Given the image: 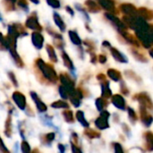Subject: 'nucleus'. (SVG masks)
Here are the masks:
<instances>
[{"label":"nucleus","instance_id":"nucleus-8","mask_svg":"<svg viewBox=\"0 0 153 153\" xmlns=\"http://www.w3.org/2000/svg\"><path fill=\"white\" fill-rule=\"evenodd\" d=\"M105 16L118 29V30H126L127 29V27L126 26V24L122 21H120L119 18H117L116 15H114L113 13H105Z\"/></svg>","mask_w":153,"mask_h":153},{"label":"nucleus","instance_id":"nucleus-6","mask_svg":"<svg viewBox=\"0 0 153 153\" xmlns=\"http://www.w3.org/2000/svg\"><path fill=\"white\" fill-rule=\"evenodd\" d=\"M25 25H26L27 28H29V29H30V30H37V31H40V30H42V27H41V25L39 24V20H38V17H37L36 14H32L31 16H30V17L26 20Z\"/></svg>","mask_w":153,"mask_h":153},{"label":"nucleus","instance_id":"nucleus-25","mask_svg":"<svg viewBox=\"0 0 153 153\" xmlns=\"http://www.w3.org/2000/svg\"><path fill=\"white\" fill-rule=\"evenodd\" d=\"M68 34H69V38H70L71 41H72L74 45H76V46L82 45V39H80L78 33H77L75 30H69V31H68Z\"/></svg>","mask_w":153,"mask_h":153},{"label":"nucleus","instance_id":"nucleus-54","mask_svg":"<svg viewBox=\"0 0 153 153\" xmlns=\"http://www.w3.org/2000/svg\"><path fill=\"white\" fill-rule=\"evenodd\" d=\"M31 153H40L39 152V151H38V149H35V150H33Z\"/></svg>","mask_w":153,"mask_h":153},{"label":"nucleus","instance_id":"nucleus-13","mask_svg":"<svg viewBox=\"0 0 153 153\" xmlns=\"http://www.w3.org/2000/svg\"><path fill=\"white\" fill-rule=\"evenodd\" d=\"M100 86H101V98L105 100L110 99L112 97V91L109 87V82H108L107 80L103 81L101 82Z\"/></svg>","mask_w":153,"mask_h":153},{"label":"nucleus","instance_id":"nucleus-5","mask_svg":"<svg viewBox=\"0 0 153 153\" xmlns=\"http://www.w3.org/2000/svg\"><path fill=\"white\" fill-rule=\"evenodd\" d=\"M12 99L13 100V102L15 103V105L21 109V110H25L26 107H27V101H26V98L25 96L20 92V91H14L12 95Z\"/></svg>","mask_w":153,"mask_h":153},{"label":"nucleus","instance_id":"nucleus-4","mask_svg":"<svg viewBox=\"0 0 153 153\" xmlns=\"http://www.w3.org/2000/svg\"><path fill=\"white\" fill-rule=\"evenodd\" d=\"M134 99L140 103V106L145 107L147 109H152V101L148 93L141 92L139 94H136Z\"/></svg>","mask_w":153,"mask_h":153},{"label":"nucleus","instance_id":"nucleus-27","mask_svg":"<svg viewBox=\"0 0 153 153\" xmlns=\"http://www.w3.org/2000/svg\"><path fill=\"white\" fill-rule=\"evenodd\" d=\"M4 134L6 137H11L12 136V117L11 115L8 116L5 121L4 125Z\"/></svg>","mask_w":153,"mask_h":153},{"label":"nucleus","instance_id":"nucleus-28","mask_svg":"<svg viewBox=\"0 0 153 153\" xmlns=\"http://www.w3.org/2000/svg\"><path fill=\"white\" fill-rule=\"evenodd\" d=\"M62 115H63V117L65 122H67L69 124H73L74 122V113L72 110L66 109V110L63 111Z\"/></svg>","mask_w":153,"mask_h":153},{"label":"nucleus","instance_id":"nucleus-42","mask_svg":"<svg viewBox=\"0 0 153 153\" xmlns=\"http://www.w3.org/2000/svg\"><path fill=\"white\" fill-rule=\"evenodd\" d=\"M71 149H72V152L73 153H82V150L79 148V146L75 145L74 143H71Z\"/></svg>","mask_w":153,"mask_h":153},{"label":"nucleus","instance_id":"nucleus-40","mask_svg":"<svg viewBox=\"0 0 153 153\" xmlns=\"http://www.w3.org/2000/svg\"><path fill=\"white\" fill-rule=\"evenodd\" d=\"M75 8H76V9H77L78 11L82 12V14H83V15L85 16V18H86V19H87V20H88L89 22H90V17H89V14L87 13V12L85 11V9H84L83 7H82V6H81L80 4H75Z\"/></svg>","mask_w":153,"mask_h":153},{"label":"nucleus","instance_id":"nucleus-12","mask_svg":"<svg viewBox=\"0 0 153 153\" xmlns=\"http://www.w3.org/2000/svg\"><path fill=\"white\" fill-rule=\"evenodd\" d=\"M30 94L31 99H32L33 101L35 102V105H36L37 109H38L39 112H46L47 109H48V107H47V106L44 104V102L39 98V96L37 95V93L34 92V91H30Z\"/></svg>","mask_w":153,"mask_h":153},{"label":"nucleus","instance_id":"nucleus-50","mask_svg":"<svg viewBox=\"0 0 153 153\" xmlns=\"http://www.w3.org/2000/svg\"><path fill=\"white\" fill-rule=\"evenodd\" d=\"M91 63L95 64V63H96V61H97V56H96V55H95L94 53H91Z\"/></svg>","mask_w":153,"mask_h":153},{"label":"nucleus","instance_id":"nucleus-29","mask_svg":"<svg viewBox=\"0 0 153 153\" xmlns=\"http://www.w3.org/2000/svg\"><path fill=\"white\" fill-rule=\"evenodd\" d=\"M46 49H47V52H48L49 59L52 62L56 63L57 62V56H56V51H55L54 48L52 46H50V45H47L46 46Z\"/></svg>","mask_w":153,"mask_h":153},{"label":"nucleus","instance_id":"nucleus-17","mask_svg":"<svg viewBox=\"0 0 153 153\" xmlns=\"http://www.w3.org/2000/svg\"><path fill=\"white\" fill-rule=\"evenodd\" d=\"M8 50H9L11 56H12V58H13V61H14V63L16 64V65L22 68V67L23 66V63H22V61L20 56L18 55V53H17V51H16V48H8Z\"/></svg>","mask_w":153,"mask_h":153},{"label":"nucleus","instance_id":"nucleus-41","mask_svg":"<svg viewBox=\"0 0 153 153\" xmlns=\"http://www.w3.org/2000/svg\"><path fill=\"white\" fill-rule=\"evenodd\" d=\"M0 152H1L2 153H10L9 150L6 148V146H5L4 143L3 142V140H2V138H1V137H0Z\"/></svg>","mask_w":153,"mask_h":153},{"label":"nucleus","instance_id":"nucleus-11","mask_svg":"<svg viewBox=\"0 0 153 153\" xmlns=\"http://www.w3.org/2000/svg\"><path fill=\"white\" fill-rule=\"evenodd\" d=\"M120 9L121 11L126 14V16H131V17H134L137 16V9L135 8L134 5L131 4H123L120 5Z\"/></svg>","mask_w":153,"mask_h":153},{"label":"nucleus","instance_id":"nucleus-32","mask_svg":"<svg viewBox=\"0 0 153 153\" xmlns=\"http://www.w3.org/2000/svg\"><path fill=\"white\" fill-rule=\"evenodd\" d=\"M55 136H56L55 133H49L43 135V139H41V141L44 144H50L55 140Z\"/></svg>","mask_w":153,"mask_h":153},{"label":"nucleus","instance_id":"nucleus-10","mask_svg":"<svg viewBox=\"0 0 153 153\" xmlns=\"http://www.w3.org/2000/svg\"><path fill=\"white\" fill-rule=\"evenodd\" d=\"M31 41L33 46L37 48V49H41L43 48V44H44V38L41 35L40 32L39 31H35L31 34Z\"/></svg>","mask_w":153,"mask_h":153},{"label":"nucleus","instance_id":"nucleus-20","mask_svg":"<svg viewBox=\"0 0 153 153\" xmlns=\"http://www.w3.org/2000/svg\"><path fill=\"white\" fill-rule=\"evenodd\" d=\"M108 75L114 82H120L121 79H122L121 73L119 71L116 70V69H113V68H110V69L108 70Z\"/></svg>","mask_w":153,"mask_h":153},{"label":"nucleus","instance_id":"nucleus-21","mask_svg":"<svg viewBox=\"0 0 153 153\" xmlns=\"http://www.w3.org/2000/svg\"><path fill=\"white\" fill-rule=\"evenodd\" d=\"M53 18H54V21H55V23L56 24V26L60 29L61 31H65V24L62 19V17L57 13H54L53 14Z\"/></svg>","mask_w":153,"mask_h":153},{"label":"nucleus","instance_id":"nucleus-26","mask_svg":"<svg viewBox=\"0 0 153 153\" xmlns=\"http://www.w3.org/2000/svg\"><path fill=\"white\" fill-rule=\"evenodd\" d=\"M108 103L107 100H105L103 98H98L95 100V106H96L97 109L100 112L105 110V108L108 107Z\"/></svg>","mask_w":153,"mask_h":153},{"label":"nucleus","instance_id":"nucleus-43","mask_svg":"<svg viewBox=\"0 0 153 153\" xmlns=\"http://www.w3.org/2000/svg\"><path fill=\"white\" fill-rule=\"evenodd\" d=\"M134 53V56L139 60V61H142V62H147V59L143 56V55H141V54H139L138 52H133Z\"/></svg>","mask_w":153,"mask_h":153},{"label":"nucleus","instance_id":"nucleus-47","mask_svg":"<svg viewBox=\"0 0 153 153\" xmlns=\"http://www.w3.org/2000/svg\"><path fill=\"white\" fill-rule=\"evenodd\" d=\"M57 148H58V150H59L60 153H65V146H64L63 144L59 143V144L57 145Z\"/></svg>","mask_w":153,"mask_h":153},{"label":"nucleus","instance_id":"nucleus-55","mask_svg":"<svg viewBox=\"0 0 153 153\" xmlns=\"http://www.w3.org/2000/svg\"><path fill=\"white\" fill-rule=\"evenodd\" d=\"M9 1H11L12 3H15L16 2V0H9Z\"/></svg>","mask_w":153,"mask_h":153},{"label":"nucleus","instance_id":"nucleus-18","mask_svg":"<svg viewBox=\"0 0 153 153\" xmlns=\"http://www.w3.org/2000/svg\"><path fill=\"white\" fill-rule=\"evenodd\" d=\"M75 117L77 119V121L85 128H89L90 127V123L86 120L85 117H84V113L82 110H78L75 113Z\"/></svg>","mask_w":153,"mask_h":153},{"label":"nucleus","instance_id":"nucleus-48","mask_svg":"<svg viewBox=\"0 0 153 153\" xmlns=\"http://www.w3.org/2000/svg\"><path fill=\"white\" fill-rule=\"evenodd\" d=\"M97 79L100 82H103V81H106V76L102 74H100L98 76H97Z\"/></svg>","mask_w":153,"mask_h":153},{"label":"nucleus","instance_id":"nucleus-35","mask_svg":"<svg viewBox=\"0 0 153 153\" xmlns=\"http://www.w3.org/2000/svg\"><path fill=\"white\" fill-rule=\"evenodd\" d=\"M21 150H22V153H31L30 146V144L26 141H22V142Z\"/></svg>","mask_w":153,"mask_h":153},{"label":"nucleus","instance_id":"nucleus-34","mask_svg":"<svg viewBox=\"0 0 153 153\" xmlns=\"http://www.w3.org/2000/svg\"><path fill=\"white\" fill-rule=\"evenodd\" d=\"M58 92H59V94H60V96H61V98L63 99V100H67V99H69V92L67 91V90L65 88V87H63L62 85L61 86H59V88H58Z\"/></svg>","mask_w":153,"mask_h":153},{"label":"nucleus","instance_id":"nucleus-52","mask_svg":"<svg viewBox=\"0 0 153 153\" xmlns=\"http://www.w3.org/2000/svg\"><path fill=\"white\" fill-rule=\"evenodd\" d=\"M102 46H104V47H108V48H111V45H110V43L109 42H108V41H103L102 42Z\"/></svg>","mask_w":153,"mask_h":153},{"label":"nucleus","instance_id":"nucleus-22","mask_svg":"<svg viewBox=\"0 0 153 153\" xmlns=\"http://www.w3.org/2000/svg\"><path fill=\"white\" fill-rule=\"evenodd\" d=\"M62 59H63V62H64V65L65 67H67L69 70L73 71L74 69V64H73V61L71 60L70 56L67 55V53H65V51L62 52Z\"/></svg>","mask_w":153,"mask_h":153},{"label":"nucleus","instance_id":"nucleus-49","mask_svg":"<svg viewBox=\"0 0 153 153\" xmlns=\"http://www.w3.org/2000/svg\"><path fill=\"white\" fill-rule=\"evenodd\" d=\"M65 10L70 13L71 16H74V10H73L70 6H66V7H65Z\"/></svg>","mask_w":153,"mask_h":153},{"label":"nucleus","instance_id":"nucleus-56","mask_svg":"<svg viewBox=\"0 0 153 153\" xmlns=\"http://www.w3.org/2000/svg\"><path fill=\"white\" fill-rule=\"evenodd\" d=\"M1 20H2V18H1V16H0V21H1Z\"/></svg>","mask_w":153,"mask_h":153},{"label":"nucleus","instance_id":"nucleus-36","mask_svg":"<svg viewBox=\"0 0 153 153\" xmlns=\"http://www.w3.org/2000/svg\"><path fill=\"white\" fill-rule=\"evenodd\" d=\"M18 6H20L22 10H24L25 12L29 11V5L26 0H16Z\"/></svg>","mask_w":153,"mask_h":153},{"label":"nucleus","instance_id":"nucleus-23","mask_svg":"<svg viewBox=\"0 0 153 153\" xmlns=\"http://www.w3.org/2000/svg\"><path fill=\"white\" fill-rule=\"evenodd\" d=\"M119 32L122 34V36H123L129 43H131V44H133V45H135L136 47H139V46H140V43L138 42V40H137L134 36H132L131 34L127 33L126 30H119Z\"/></svg>","mask_w":153,"mask_h":153},{"label":"nucleus","instance_id":"nucleus-3","mask_svg":"<svg viewBox=\"0 0 153 153\" xmlns=\"http://www.w3.org/2000/svg\"><path fill=\"white\" fill-rule=\"evenodd\" d=\"M59 79H60V82L62 83V86L65 87L67 90V91L69 92V95L72 94L74 91V90H75L74 89L75 83H74V80L68 74H64V73L59 75Z\"/></svg>","mask_w":153,"mask_h":153},{"label":"nucleus","instance_id":"nucleus-16","mask_svg":"<svg viewBox=\"0 0 153 153\" xmlns=\"http://www.w3.org/2000/svg\"><path fill=\"white\" fill-rule=\"evenodd\" d=\"M99 3L100 6L105 10L109 11L110 13L115 12V3L113 0H100Z\"/></svg>","mask_w":153,"mask_h":153},{"label":"nucleus","instance_id":"nucleus-53","mask_svg":"<svg viewBox=\"0 0 153 153\" xmlns=\"http://www.w3.org/2000/svg\"><path fill=\"white\" fill-rule=\"evenodd\" d=\"M30 1H31L33 4H39V0H30Z\"/></svg>","mask_w":153,"mask_h":153},{"label":"nucleus","instance_id":"nucleus-14","mask_svg":"<svg viewBox=\"0 0 153 153\" xmlns=\"http://www.w3.org/2000/svg\"><path fill=\"white\" fill-rule=\"evenodd\" d=\"M110 52H111L112 56L117 62H120V63H127L128 62L127 57L124 54H122L118 49H117L115 48H110Z\"/></svg>","mask_w":153,"mask_h":153},{"label":"nucleus","instance_id":"nucleus-2","mask_svg":"<svg viewBox=\"0 0 153 153\" xmlns=\"http://www.w3.org/2000/svg\"><path fill=\"white\" fill-rule=\"evenodd\" d=\"M110 117V114L107 110L101 111L100 116L95 120V126L100 130H105L109 127L108 119Z\"/></svg>","mask_w":153,"mask_h":153},{"label":"nucleus","instance_id":"nucleus-51","mask_svg":"<svg viewBox=\"0 0 153 153\" xmlns=\"http://www.w3.org/2000/svg\"><path fill=\"white\" fill-rule=\"evenodd\" d=\"M123 129H124V131H125L126 133H129V132H130V129H129V127L126 126V124H124V125H123Z\"/></svg>","mask_w":153,"mask_h":153},{"label":"nucleus","instance_id":"nucleus-33","mask_svg":"<svg viewBox=\"0 0 153 153\" xmlns=\"http://www.w3.org/2000/svg\"><path fill=\"white\" fill-rule=\"evenodd\" d=\"M127 112H128V117H129V119H130L131 123L132 124H134L138 120V117H137L134 109L132 108H127Z\"/></svg>","mask_w":153,"mask_h":153},{"label":"nucleus","instance_id":"nucleus-9","mask_svg":"<svg viewBox=\"0 0 153 153\" xmlns=\"http://www.w3.org/2000/svg\"><path fill=\"white\" fill-rule=\"evenodd\" d=\"M140 117H141V121L145 126L148 127L151 126V125L152 124V117L150 114H148L147 108L145 107L140 106Z\"/></svg>","mask_w":153,"mask_h":153},{"label":"nucleus","instance_id":"nucleus-37","mask_svg":"<svg viewBox=\"0 0 153 153\" xmlns=\"http://www.w3.org/2000/svg\"><path fill=\"white\" fill-rule=\"evenodd\" d=\"M47 3L48 4V5H50L52 8H60L61 4L59 2V0H47Z\"/></svg>","mask_w":153,"mask_h":153},{"label":"nucleus","instance_id":"nucleus-1","mask_svg":"<svg viewBox=\"0 0 153 153\" xmlns=\"http://www.w3.org/2000/svg\"><path fill=\"white\" fill-rule=\"evenodd\" d=\"M36 65L39 67V69L40 70V72L42 73L43 76L49 81L52 83H56L58 80V76L55 71V69L53 68L52 65H50L49 64L45 63L41 58L37 59L36 61Z\"/></svg>","mask_w":153,"mask_h":153},{"label":"nucleus","instance_id":"nucleus-44","mask_svg":"<svg viewBox=\"0 0 153 153\" xmlns=\"http://www.w3.org/2000/svg\"><path fill=\"white\" fill-rule=\"evenodd\" d=\"M120 89H121V92H122L125 96H126V95H128V94H129V91H128L127 87L126 86V84H125L124 82H122V83H121Z\"/></svg>","mask_w":153,"mask_h":153},{"label":"nucleus","instance_id":"nucleus-39","mask_svg":"<svg viewBox=\"0 0 153 153\" xmlns=\"http://www.w3.org/2000/svg\"><path fill=\"white\" fill-rule=\"evenodd\" d=\"M113 146H114V152L115 153H125L120 143H113Z\"/></svg>","mask_w":153,"mask_h":153},{"label":"nucleus","instance_id":"nucleus-46","mask_svg":"<svg viewBox=\"0 0 153 153\" xmlns=\"http://www.w3.org/2000/svg\"><path fill=\"white\" fill-rule=\"evenodd\" d=\"M99 62L100 64H105L107 62V56L105 55H100L99 56Z\"/></svg>","mask_w":153,"mask_h":153},{"label":"nucleus","instance_id":"nucleus-38","mask_svg":"<svg viewBox=\"0 0 153 153\" xmlns=\"http://www.w3.org/2000/svg\"><path fill=\"white\" fill-rule=\"evenodd\" d=\"M8 77H9V80L12 82V83L13 84V86L17 87L18 86V82H17V79L14 75V74L13 72H8Z\"/></svg>","mask_w":153,"mask_h":153},{"label":"nucleus","instance_id":"nucleus-30","mask_svg":"<svg viewBox=\"0 0 153 153\" xmlns=\"http://www.w3.org/2000/svg\"><path fill=\"white\" fill-rule=\"evenodd\" d=\"M84 134L90 139H97V138L100 137V132H97V131H95L93 129H91V128H86L85 131H84Z\"/></svg>","mask_w":153,"mask_h":153},{"label":"nucleus","instance_id":"nucleus-45","mask_svg":"<svg viewBox=\"0 0 153 153\" xmlns=\"http://www.w3.org/2000/svg\"><path fill=\"white\" fill-rule=\"evenodd\" d=\"M71 143H74L75 145H78V136L75 133H73L71 135Z\"/></svg>","mask_w":153,"mask_h":153},{"label":"nucleus","instance_id":"nucleus-15","mask_svg":"<svg viewBox=\"0 0 153 153\" xmlns=\"http://www.w3.org/2000/svg\"><path fill=\"white\" fill-rule=\"evenodd\" d=\"M143 139L145 141V148L147 151L152 152L153 150V134L152 132H146L143 134Z\"/></svg>","mask_w":153,"mask_h":153},{"label":"nucleus","instance_id":"nucleus-19","mask_svg":"<svg viewBox=\"0 0 153 153\" xmlns=\"http://www.w3.org/2000/svg\"><path fill=\"white\" fill-rule=\"evenodd\" d=\"M137 13L139 16H141L142 18H143L146 21H150L152 19V12L147 8H144V7L140 8L139 10H137Z\"/></svg>","mask_w":153,"mask_h":153},{"label":"nucleus","instance_id":"nucleus-7","mask_svg":"<svg viewBox=\"0 0 153 153\" xmlns=\"http://www.w3.org/2000/svg\"><path fill=\"white\" fill-rule=\"evenodd\" d=\"M111 103L118 109L120 110H125L126 108V100L124 99L123 96H121L120 94H116V95H112L111 97Z\"/></svg>","mask_w":153,"mask_h":153},{"label":"nucleus","instance_id":"nucleus-31","mask_svg":"<svg viewBox=\"0 0 153 153\" xmlns=\"http://www.w3.org/2000/svg\"><path fill=\"white\" fill-rule=\"evenodd\" d=\"M51 108H65L67 109L69 108V105L67 102H65V100H56L55 102H53L51 104Z\"/></svg>","mask_w":153,"mask_h":153},{"label":"nucleus","instance_id":"nucleus-24","mask_svg":"<svg viewBox=\"0 0 153 153\" xmlns=\"http://www.w3.org/2000/svg\"><path fill=\"white\" fill-rule=\"evenodd\" d=\"M85 5L87 6L89 12H91V13H98V12L100 11V7L93 0L85 1Z\"/></svg>","mask_w":153,"mask_h":153}]
</instances>
